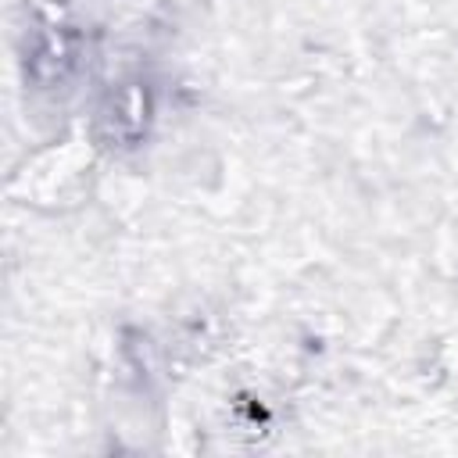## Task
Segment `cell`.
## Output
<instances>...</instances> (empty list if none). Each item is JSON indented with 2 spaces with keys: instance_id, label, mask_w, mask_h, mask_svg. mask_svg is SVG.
Here are the masks:
<instances>
[{
  "instance_id": "cell-2",
  "label": "cell",
  "mask_w": 458,
  "mask_h": 458,
  "mask_svg": "<svg viewBox=\"0 0 458 458\" xmlns=\"http://www.w3.org/2000/svg\"><path fill=\"white\" fill-rule=\"evenodd\" d=\"M75 64V36L64 25H43L32 39L29 68L39 82H61Z\"/></svg>"
},
{
  "instance_id": "cell-1",
  "label": "cell",
  "mask_w": 458,
  "mask_h": 458,
  "mask_svg": "<svg viewBox=\"0 0 458 458\" xmlns=\"http://www.w3.org/2000/svg\"><path fill=\"white\" fill-rule=\"evenodd\" d=\"M150 122V89L143 82H125L114 89L100 111V129L114 147H132Z\"/></svg>"
}]
</instances>
